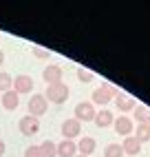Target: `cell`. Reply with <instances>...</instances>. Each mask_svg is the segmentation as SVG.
Returning a JSON list of instances; mask_svg holds the SVG:
<instances>
[{
    "mask_svg": "<svg viewBox=\"0 0 150 157\" xmlns=\"http://www.w3.org/2000/svg\"><path fill=\"white\" fill-rule=\"evenodd\" d=\"M75 157H84V155H75Z\"/></svg>",
    "mask_w": 150,
    "mask_h": 157,
    "instance_id": "obj_26",
    "label": "cell"
},
{
    "mask_svg": "<svg viewBox=\"0 0 150 157\" xmlns=\"http://www.w3.org/2000/svg\"><path fill=\"white\" fill-rule=\"evenodd\" d=\"M135 140H137L139 144L150 142V124H137V128H135Z\"/></svg>",
    "mask_w": 150,
    "mask_h": 157,
    "instance_id": "obj_18",
    "label": "cell"
},
{
    "mask_svg": "<svg viewBox=\"0 0 150 157\" xmlns=\"http://www.w3.org/2000/svg\"><path fill=\"white\" fill-rule=\"evenodd\" d=\"M82 135V122H77L75 117H71V120H64L62 122V137L64 140H75V137H80Z\"/></svg>",
    "mask_w": 150,
    "mask_h": 157,
    "instance_id": "obj_4",
    "label": "cell"
},
{
    "mask_svg": "<svg viewBox=\"0 0 150 157\" xmlns=\"http://www.w3.org/2000/svg\"><path fill=\"white\" fill-rule=\"evenodd\" d=\"M93 78H95V75H93V71L82 69V67L77 69V80H80V82H84V84H86V82H93Z\"/></svg>",
    "mask_w": 150,
    "mask_h": 157,
    "instance_id": "obj_21",
    "label": "cell"
},
{
    "mask_svg": "<svg viewBox=\"0 0 150 157\" xmlns=\"http://www.w3.org/2000/svg\"><path fill=\"white\" fill-rule=\"evenodd\" d=\"M5 151H7V146H5V142H2V140H0V157L5 155Z\"/></svg>",
    "mask_w": 150,
    "mask_h": 157,
    "instance_id": "obj_24",
    "label": "cell"
},
{
    "mask_svg": "<svg viewBox=\"0 0 150 157\" xmlns=\"http://www.w3.org/2000/svg\"><path fill=\"white\" fill-rule=\"evenodd\" d=\"M95 106L91 102H80L77 106H75V120L77 122H93L95 120Z\"/></svg>",
    "mask_w": 150,
    "mask_h": 157,
    "instance_id": "obj_6",
    "label": "cell"
},
{
    "mask_svg": "<svg viewBox=\"0 0 150 157\" xmlns=\"http://www.w3.org/2000/svg\"><path fill=\"white\" fill-rule=\"evenodd\" d=\"M18 128H20V133H22V135H29V137H33V135L40 131V120L33 117V115H24V117H20Z\"/></svg>",
    "mask_w": 150,
    "mask_h": 157,
    "instance_id": "obj_5",
    "label": "cell"
},
{
    "mask_svg": "<svg viewBox=\"0 0 150 157\" xmlns=\"http://www.w3.org/2000/svg\"><path fill=\"white\" fill-rule=\"evenodd\" d=\"M38 148H40V155L42 157H58L55 142H51V140H44L42 144H38Z\"/></svg>",
    "mask_w": 150,
    "mask_h": 157,
    "instance_id": "obj_17",
    "label": "cell"
},
{
    "mask_svg": "<svg viewBox=\"0 0 150 157\" xmlns=\"http://www.w3.org/2000/svg\"><path fill=\"white\" fill-rule=\"evenodd\" d=\"M24 157H42V155H40V148H38V146H29V148L24 151Z\"/></svg>",
    "mask_w": 150,
    "mask_h": 157,
    "instance_id": "obj_23",
    "label": "cell"
},
{
    "mask_svg": "<svg viewBox=\"0 0 150 157\" xmlns=\"http://www.w3.org/2000/svg\"><path fill=\"white\" fill-rule=\"evenodd\" d=\"M69 95H71V91H69V86L64 84V82H58V84H51V86H47V102H53V104H64L69 100Z\"/></svg>",
    "mask_w": 150,
    "mask_h": 157,
    "instance_id": "obj_2",
    "label": "cell"
},
{
    "mask_svg": "<svg viewBox=\"0 0 150 157\" xmlns=\"http://www.w3.org/2000/svg\"><path fill=\"white\" fill-rule=\"evenodd\" d=\"M31 51H33V56H36L38 60H49V58H51V51H47V49H42V47H33Z\"/></svg>",
    "mask_w": 150,
    "mask_h": 157,
    "instance_id": "obj_22",
    "label": "cell"
},
{
    "mask_svg": "<svg viewBox=\"0 0 150 157\" xmlns=\"http://www.w3.org/2000/svg\"><path fill=\"white\" fill-rule=\"evenodd\" d=\"M115 102H117V111H135V100L133 98H128L126 93H122V91H117V95H115Z\"/></svg>",
    "mask_w": 150,
    "mask_h": 157,
    "instance_id": "obj_12",
    "label": "cell"
},
{
    "mask_svg": "<svg viewBox=\"0 0 150 157\" xmlns=\"http://www.w3.org/2000/svg\"><path fill=\"white\" fill-rule=\"evenodd\" d=\"M11 86H13L11 75H9V73H0V91L7 93V91H11Z\"/></svg>",
    "mask_w": 150,
    "mask_h": 157,
    "instance_id": "obj_20",
    "label": "cell"
},
{
    "mask_svg": "<svg viewBox=\"0 0 150 157\" xmlns=\"http://www.w3.org/2000/svg\"><path fill=\"white\" fill-rule=\"evenodd\" d=\"M122 148H124V155H130V157H135V155H139V153H141V144H139V142L135 140V135H130V137H126V140H124Z\"/></svg>",
    "mask_w": 150,
    "mask_h": 157,
    "instance_id": "obj_15",
    "label": "cell"
},
{
    "mask_svg": "<svg viewBox=\"0 0 150 157\" xmlns=\"http://www.w3.org/2000/svg\"><path fill=\"white\" fill-rule=\"evenodd\" d=\"M18 104H20V95H18L13 89L7 91V93H2V106H5V111H16Z\"/></svg>",
    "mask_w": 150,
    "mask_h": 157,
    "instance_id": "obj_14",
    "label": "cell"
},
{
    "mask_svg": "<svg viewBox=\"0 0 150 157\" xmlns=\"http://www.w3.org/2000/svg\"><path fill=\"white\" fill-rule=\"evenodd\" d=\"M62 75H64V71H62V67H60V64H49L44 71H42V78H44L47 86L62 82Z\"/></svg>",
    "mask_w": 150,
    "mask_h": 157,
    "instance_id": "obj_8",
    "label": "cell"
},
{
    "mask_svg": "<svg viewBox=\"0 0 150 157\" xmlns=\"http://www.w3.org/2000/svg\"><path fill=\"white\" fill-rule=\"evenodd\" d=\"M97 148V142L93 137H82L77 142V155H84V157H91V153H95Z\"/></svg>",
    "mask_w": 150,
    "mask_h": 157,
    "instance_id": "obj_13",
    "label": "cell"
},
{
    "mask_svg": "<svg viewBox=\"0 0 150 157\" xmlns=\"http://www.w3.org/2000/svg\"><path fill=\"white\" fill-rule=\"evenodd\" d=\"M115 95H117V89L113 86V84H108V82H104V84H99L97 89L93 91V106L95 104H97V106H106V104H108L111 100H115Z\"/></svg>",
    "mask_w": 150,
    "mask_h": 157,
    "instance_id": "obj_1",
    "label": "cell"
},
{
    "mask_svg": "<svg viewBox=\"0 0 150 157\" xmlns=\"http://www.w3.org/2000/svg\"><path fill=\"white\" fill-rule=\"evenodd\" d=\"M27 109H29V115H33V117H42L47 111H49V102L47 98L42 95V93H33V95L29 98V104H27Z\"/></svg>",
    "mask_w": 150,
    "mask_h": 157,
    "instance_id": "obj_3",
    "label": "cell"
},
{
    "mask_svg": "<svg viewBox=\"0 0 150 157\" xmlns=\"http://www.w3.org/2000/svg\"><path fill=\"white\" fill-rule=\"evenodd\" d=\"M2 62H5V53L0 51V67H2Z\"/></svg>",
    "mask_w": 150,
    "mask_h": 157,
    "instance_id": "obj_25",
    "label": "cell"
},
{
    "mask_svg": "<svg viewBox=\"0 0 150 157\" xmlns=\"http://www.w3.org/2000/svg\"><path fill=\"white\" fill-rule=\"evenodd\" d=\"M58 148V157H75L77 155V144L71 140H62L60 144H55Z\"/></svg>",
    "mask_w": 150,
    "mask_h": 157,
    "instance_id": "obj_11",
    "label": "cell"
},
{
    "mask_svg": "<svg viewBox=\"0 0 150 157\" xmlns=\"http://www.w3.org/2000/svg\"><path fill=\"white\" fill-rule=\"evenodd\" d=\"M93 122H95V126H97V128H106V126H111V124L115 122V115L108 109H102V111L95 113V120Z\"/></svg>",
    "mask_w": 150,
    "mask_h": 157,
    "instance_id": "obj_10",
    "label": "cell"
},
{
    "mask_svg": "<svg viewBox=\"0 0 150 157\" xmlns=\"http://www.w3.org/2000/svg\"><path fill=\"white\" fill-rule=\"evenodd\" d=\"M135 122L137 124H150V109L144 104H137L135 106Z\"/></svg>",
    "mask_w": 150,
    "mask_h": 157,
    "instance_id": "obj_16",
    "label": "cell"
},
{
    "mask_svg": "<svg viewBox=\"0 0 150 157\" xmlns=\"http://www.w3.org/2000/svg\"><path fill=\"white\" fill-rule=\"evenodd\" d=\"M13 91L18 93H31L33 91V78L31 75H18V78H13Z\"/></svg>",
    "mask_w": 150,
    "mask_h": 157,
    "instance_id": "obj_9",
    "label": "cell"
},
{
    "mask_svg": "<svg viewBox=\"0 0 150 157\" xmlns=\"http://www.w3.org/2000/svg\"><path fill=\"white\" fill-rule=\"evenodd\" d=\"M104 157H124L122 144H108V146L104 148Z\"/></svg>",
    "mask_w": 150,
    "mask_h": 157,
    "instance_id": "obj_19",
    "label": "cell"
},
{
    "mask_svg": "<svg viewBox=\"0 0 150 157\" xmlns=\"http://www.w3.org/2000/svg\"><path fill=\"white\" fill-rule=\"evenodd\" d=\"M113 126H115V131L119 133V135H124V137H130L133 131H135V124H133V120L128 117V115H119V117H115Z\"/></svg>",
    "mask_w": 150,
    "mask_h": 157,
    "instance_id": "obj_7",
    "label": "cell"
}]
</instances>
